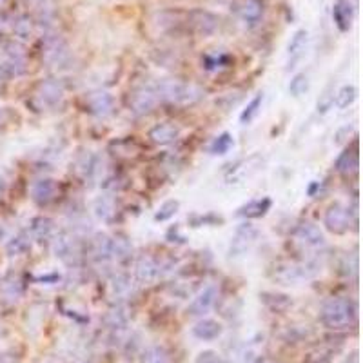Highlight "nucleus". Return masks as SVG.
I'll return each instance as SVG.
<instances>
[{"label": "nucleus", "mask_w": 363, "mask_h": 363, "mask_svg": "<svg viewBox=\"0 0 363 363\" xmlns=\"http://www.w3.org/2000/svg\"><path fill=\"white\" fill-rule=\"evenodd\" d=\"M89 256L98 265L111 263V236L98 233L89 240Z\"/></svg>", "instance_id": "20"}, {"label": "nucleus", "mask_w": 363, "mask_h": 363, "mask_svg": "<svg viewBox=\"0 0 363 363\" xmlns=\"http://www.w3.org/2000/svg\"><path fill=\"white\" fill-rule=\"evenodd\" d=\"M358 316V307L351 298L335 296L324 303L320 311V320L327 329L339 330L356 321Z\"/></svg>", "instance_id": "1"}, {"label": "nucleus", "mask_w": 363, "mask_h": 363, "mask_svg": "<svg viewBox=\"0 0 363 363\" xmlns=\"http://www.w3.org/2000/svg\"><path fill=\"white\" fill-rule=\"evenodd\" d=\"M2 189H4V180L0 178V191H2Z\"/></svg>", "instance_id": "50"}, {"label": "nucleus", "mask_w": 363, "mask_h": 363, "mask_svg": "<svg viewBox=\"0 0 363 363\" xmlns=\"http://www.w3.org/2000/svg\"><path fill=\"white\" fill-rule=\"evenodd\" d=\"M58 196V184L53 178H40L31 187V198L37 206H49Z\"/></svg>", "instance_id": "19"}, {"label": "nucleus", "mask_w": 363, "mask_h": 363, "mask_svg": "<svg viewBox=\"0 0 363 363\" xmlns=\"http://www.w3.org/2000/svg\"><path fill=\"white\" fill-rule=\"evenodd\" d=\"M35 20L29 15H19L17 19L11 22V31L19 40H29L35 33Z\"/></svg>", "instance_id": "33"}, {"label": "nucleus", "mask_w": 363, "mask_h": 363, "mask_svg": "<svg viewBox=\"0 0 363 363\" xmlns=\"http://www.w3.org/2000/svg\"><path fill=\"white\" fill-rule=\"evenodd\" d=\"M133 253V245L125 234H115L111 236V263L125 262Z\"/></svg>", "instance_id": "29"}, {"label": "nucleus", "mask_w": 363, "mask_h": 363, "mask_svg": "<svg viewBox=\"0 0 363 363\" xmlns=\"http://www.w3.org/2000/svg\"><path fill=\"white\" fill-rule=\"evenodd\" d=\"M71 49L62 35L49 31L42 37V58L49 67H66L71 62Z\"/></svg>", "instance_id": "5"}, {"label": "nucleus", "mask_w": 363, "mask_h": 363, "mask_svg": "<svg viewBox=\"0 0 363 363\" xmlns=\"http://www.w3.org/2000/svg\"><path fill=\"white\" fill-rule=\"evenodd\" d=\"M333 96H335V93H333V95H330V93H324V96L318 100V113H320V115H325V113L333 107Z\"/></svg>", "instance_id": "43"}, {"label": "nucleus", "mask_w": 363, "mask_h": 363, "mask_svg": "<svg viewBox=\"0 0 363 363\" xmlns=\"http://www.w3.org/2000/svg\"><path fill=\"white\" fill-rule=\"evenodd\" d=\"M262 104H263V93H258V95L254 96L253 100L249 102L247 107L242 111V115H240V122H242L244 125L251 124V122L258 116L260 109H262Z\"/></svg>", "instance_id": "37"}, {"label": "nucleus", "mask_w": 363, "mask_h": 363, "mask_svg": "<svg viewBox=\"0 0 363 363\" xmlns=\"http://www.w3.org/2000/svg\"><path fill=\"white\" fill-rule=\"evenodd\" d=\"M178 134H180V131H178L177 125L163 122V124H157L154 127H151L149 139L157 145H169V143L177 142Z\"/></svg>", "instance_id": "27"}, {"label": "nucleus", "mask_w": 363, "mask_h": 363, "mask_svg": "<svg viewBox=\"0 0 363 363\" xmlns=\"http://www.w3.org/2000/svg\"><path fill=\"white\" fill-rule=\"evenodd\" d=\"M224 333V327L218 320H211V318H202L198 324L193 327V336L202 342H213V339L220 338Z\"/></svg>", "instance_id": "25"}, {"label": "nucleus", "mask_w": 363, "mask_h": 363, "mask_svg": "<svg viewBox=\"0 0 363 363\" xmlns=\"http://www.w3.org/2000/svg\"><path fill=\"white\" fill-rule=\"evenodd\" d=\"M53 242V254L57 256L64 265L69 269L80 267L84 262V249L77 233L71 231H60L55 234Z\"/></svg>", "instance_id": "3"}, {"label": "nucleus", "mask_w": 363, "mask_h": 363, "mask_svg": "<svg viewBox=\"0 0 363 363\" xmlns=\"http://www.w3.org/2000/svg\"><path fill=\"white\" fill-rule=\"evenodd\" d=\"M109 289L113 296L120 298V301H125V298H130L134 291L133 278L127 272H115V274H111Z\"/></svg>", "instance_id": "26"}, {"label": "nucleus", "mask_w": 363, "mask_h": 363, "mask_svg": "<svg viewBox=\"0 0 363 363\" xmlns=\"http://www.w3.org/2000/svg\"><path fill=\"white\" fill-rule=\"evenodd\" d=\"M260 300L274 312H283L292 306L291 296L280 294V292H262V294H260Z\"/></svg>", "instance_id": "34"}, {"label": "nucleus", "mask_w": 363, "mask_h": 363, "mask_svg": "<svg viewBox=\"0 0 363 363\" xmlns=\"http://www.w3.org/2000/svg\"><path fill=\"white\" fill-rule=\"evenodd\" d=\"M58 280H60V276H58V274H51V276H39V278H37V282H51V283H55V282H58Z\"/></svg>", "instance_id": "45"}, {"label": "nucleus", "mask_w": 363, "mask_h": 363, "mask_svg": "<svg viewBox=\"0 0 363 363\" xmlns=\"http://www.w3.org/2000/svg\"><path fill=\"white\" fill-rule=\"evenodd\" d=\"M263 2L262 0H238L236 2V13H238L240 20L249 28L258 26L263 19Z\"/></svg>", "instance_id": "18"}, {"label": "nucleus", "mask_w": 363, "mask_h": 363, "mask_svg": "<svg viewBox=\"0 0 363 363\" xmlns=\"http://www.w3.org/2000/svg\"><path fill=\"white\" fill-rule=\"evenodd\" d=\"M324 225L325 229L333 234L347 233L351 227V209L345 207L344 204H339V202L330 204L327 211H325Z\"/></svg>", "instance_id": "12"}, {"label": "nucleus", "mask_w": 363, "mask_h": 363, "mask_svg": "<svg viewBox=\"0 0 363 363\" xmlns=\"http://www.w3.org/2000/svg\"><path fill=\"white\" fill-rule=\"evenodd\" d=\"M4 80H6V75H4V71L0 69V87H2V84H4Z\"/></svg>", "instance_id": "48"}, {"label": "nucleus", "mask_w": 363, "mask_h": 363, "mask_svg": "<svg viewBox=\"0 0 363 363\" xmlns=\"http://www.w3.org/2000/svg\"><path fill=\"white\" fill-rule=\"evenodd\" d=\"M154 87H157L160 100L175 105H193L206 96V91L202 89L200 86L193 84V82L168 78V80L158 82Z\"/></svg>", "instance_id": "2"}, {"label": "nucleus", "mask_w": 363, "mask_h": 363, "mask_svg": "<svg viewBox=\"0 0 363 363\" xmlns=\"http://www.w3.org/2000/svg\"><path fill=\"white\" fill-rule=\"evenodd\" d=\"M318 271V263L309 262H280L271 269V278L280 285H298L312 278Z\"/></svg>", "instance_id": "4"}, {"label": "nucleus", "mask_w": 363, "mask_h": 363, "mask_svg": "<svg viewBox=\"0 0 363 363\" xmlns=\"http://www.w3.org/2000/svg\"><path fill=\"white\" fill-rule=\"evenodd\" d=\"M360 168V157L356 149H347L344 153L339 154L338 160H336V171L339 175H345V177H351L354 172L358 171Z\"/></svg>", "instance_id": "30"}, {"label": "nucleus", "mask_w": 363, "mask_h": 363, "mask_svg": "<svg viewBox=\"0 0 363 363\" xmlns=\"http://www.w3.org/2000/svg\"><path fill=\"white\" fill-rule=\"evenodd\" d=\"M64 84L58 78H46L37 86L35 91V102L40 107H55L62 102L64 98Z\"/></svg>", "instance_id": "11"}, {"label": "nucleus", "mask_w": 363, "mask_h": 363, "mask_svg": "<svg viewBox=\"0 0 363 363\" xmlns=\"http://www.w3.org/2000/svg\"><path fill=\"white\" fill-rule=\"evenodd\" d=\"M0 69L6 78L22 77L28 71V57L19 42H6L0 53Z\"/></svg>", "instance_id": "7"}, {"label": "nucleus", "mask_w": 363, "mask_h": 363, "mask_svg": "<svg viewBox=\"0 0 363 363\" xmlns=\"http://www.w3.org/2000/svg\"><path fill=\"white\" fill-rule=\"evenodd\" d=\"M86 107L96 118H107L115 113V98L107 91H93L87 95Z\"/></svg>", "instance_id": "15"}, {"label": "nucleus", "mask_w": 363, "mask_h": 363, "mask_svg": "<svg viewBox=\"0 0 363 363\" xmlns=\"http://www.w3.org/2000/svg\"><path fill=\"white\" fill-rule=\"evenodd\" d=\"M260 238V231L258 227H254L253 224H249V222H244V224H240L234 231L233 238H231L229 244V258L238 260L242 256L251 251L254 247V244L258 242Z\"/></svg>", "instance_id": "8"}, {"label": "nucleus", "mask_w": 363, "mask_h": 363, "mask_svg": "<svg viewBox=\"0 0 363 363\" xmlns=\"http://www.w3.org/2000/svg\"><path fill=\"white\" fill-rule=\"evenodd\" d=\"M35 24H39L40 28H44L46 33L55 31V24H57V10H55V6H53L51 0H44L42 4H40L39 17H37V22H35Z\"/></svg>", "instance_id": "32"}, {"label": "nucleus", "mask_w": 363, "mask_h": 363, "mask_svg": "<svg viewBox=\"0 0 363 363\" xmlns=\"http://www.w3.org/2000/svg\"><path fill=\"white\" fill-rule=\"evenodd\" d=\"M202 64H204L207 71H216V69L229 66L231 57L229 55H206V57L202 58Z\"/></svg>", "instance_id": "41"}, {"label": "nucleus", "mask_w": 363, "mask_h": 363, "mask_svg": "<svg viewBox=\"0 0 363 363\" xmlns=\"http://www.w3.org/2000/svg\"><path fill=\"white\" fill-rule=\"evenodd\" d=\"M130 321H131V307L127 306L125 301H116L115 306L111 307L104 318L105 327L111 330V335L113 336L124 333V330L127 329Z\"/></svg>", "instance_id": "16"}, {"label": "nucleus", "mask_w": 363, "mask_h": 363, "mask_svg": "<svg viewBox=\"0 0 363 363\" xmlns=\"http://www.w3.org/2000/svg\"><path fill=\"white\" fill-rule=\"evenodd\" d=\"M195 363H225V360L216 351H202L196 356Z\"/></svg>", "instance_id": "42"}, {"label": "nucleus", "mask_w": 363, "mask_h": 363, "mask_svg": "<svg viewBox=\"0 0 363 363\" xmlns=\"http://www.w3.org/2000/svg\"><path fill=\"white\" fill-rule=\"evenodd\" d=\"M309 46V33L307 29H298L291 37V42L287 46V69H294L303 60Z\"/></svg>", "instance_id": "17"}, {"label": "nucleus", "mask_w": 363, "mask_h": 363, "mask_svg": "<svg viewBox=\"0 0 363 363\" xmlns=\"http://www.w3.org/2000/svg\"><path fill=\"white\" fill-rule=\"evenodd\" d=\"M160 96L154 86H139L134 87L130 93L127 98V105H130L131 113H134L136 116L149 115L151 111H154L158 104H160Z\"/></svg>", "instance_id": "9"}, {"label": "nucleus", "mask_w": 363, "mask_h": 363, "mask_svg": "<svg viewBox=\"0 0 363 363\" xmlns=\"http://www.w3.org/2000/svg\"><path fill=\"white\" fill-rule=\"evenodd\" d=\"M2 120H4V111L0 109V124H2Z\"/></svg>", "instance_id": "49"}, {"label": "nucleus", "mask_w": 363, "mask_h": 363, "mask_svg": "<svg viewBox=\"0 0 363 363\" xmlns=\"http://www.w3.org/2000/svg\"><path fill=\"white\" fill-rule=\"evenodd\" d=\"M31 234L26 233V231H20L13 236V238L6 244V253L8 256H22L31 249Z\"/></svg>", "instance_id": "31"}, {"label": "nucleus", "mask_w": 363, "mask_h": 363, "mask_svg": "<svg viewBox=\"0 0 363 363\" xmlns=\"http://www.w3.org/2000/svg\"><path fill=\"white\" fill-rule=\"evenodd\" d=\"M272 202L271 198H256V200H251L247 204L240 207L236 215L242 216V218H247V220H254V218H262L269 213L271 209Z\"/></svg>", "instance_id": "28"}, {"label": "nucleus", "mask_w": 363, "mask_h": 363, "mask_svg": "<svg viewBox=\"0 0 363 363\" xmlns=\"http://www.w3.org/2000/svg\"><path fill=\"white\" fill-rule=\"evenodd\" d=\"M140 363H172V356L163 345H151L142 353Z\"/></svg>", "instance_id": "35"}, {"label": "nucleus", "mask_w": 363, "mask_h": 363, "mask_svg": "<svg viewBox=\"0 0 363 363\" xmlns=\"http://www.w3.org/2000/svg\"><path fill=\"white\" fill-rule=\"evenodd\" d=\"M216 301H218V287L216 285H207L204 287L195 300L189 303L187 307V315L195 316V318H204L206 315H209L215 309Z\"/></svg>", "instance_id": "14"}, {"label": "nucleus", "mask_w": 363, "mask_h": 363, "mask_svg": "<svg viewBox=\"0 0 363 363\" xmlns=\"http://www.w3.org/2000/svg\"><path fill=\"white\" fill-rule=\"evenodd\" d=\"M218 26H220V19L211 11L195 10L187 15V28L191 29L193 33L202 35V37L213 35L218 29Z\"/></svg>", "instance_id": "13"}, {"label": "nucleus", "mask_w": 363, "mask_h": 363, "mask_svg": "<svg viewBox=\"0 0 363 363\" xmlns=\"http://www.w3.org/2000/svg\"><path fill=\"white\" fill-rule=\"evenodd\" d=\"M333 20L342 33L351 31L354 20V8L349 0H336L333 6Z\"/></svg>", "instance_id": "23"}, {"label": "nucleus", "mask_w": 363, "mask_h": 363, "mask_svg": "<svg viewBox=\"0 0 363 363\" xmlns=\"http://www.w3.org/2000/svg\"><path fill=\"white\" fill-rule=\"evenodd\" d=\"M0 292H2V298L8 303L19 301L22 298V294H24V280H22V276L17 274V272H10L0 282Z\"/></svg>", "instance_id": "21"}, {"label": "nucleus", "mask_w": 363, "mask_h": 363, "mask_svg": "<svg viewBox=\"0 0 363 363\" xmlns=\"http://www.w3.org/2000/svg\"><path fill=\"white\" fill-rule=\"evenodd\" d=\"M93 213L98 220L105 222V224H111L115 220L116 215H118V204L113 196L109 195H102L98 198H95L93 202Z\"/></svg>", "instance_id": "24"}, {"label": "nucleus", "mask_w": 363, "mask_h": 363, "mask_svg": "<svg viewBox=\"0 0 363 363\" xmlns=\"http://www.w3.org/2000/svg\"><path fill=\"white\" fill-rule=\"evenodd\" d=\"M178 209H180V202H178V200H166L162 206L158 207L157 213H154V220H157V222L171 220L172 216L178 213Z\"/></svg>", "instance_id": "40"}, {"label": "nucleus", "mask_w": 363, "mask_h": 363, "mask_svg": "<svg viewBox=\"0 0 363 363\" xmlns=\"http://www.w3.org/2000/svg\"><path fill=\"white\" fill-rule=\"evenodd\" d=\"M245 363H263V358L262 356H258V354L249 353L247 356H245Z\"/></svg>", "instance_id": "44"}, {"label": "nucleus", "mask_w": 363, "mask_h": 363, "mask_svg": "<svg viewBox=\"0 0 363 363\" xmlns=\"http://www.w3.org/2000/svg\"><path fill=\"white\" fill-rule=\"evenodd\" d=\"M29 234L31 238L44 244V242H51L57 234V225L48 216H37L31 220V227H29Z\"/></svg>", "instance_id": "22"}, {"label": "nucleus", "mask_w": 363, "mask_h": 363, "mask_svg": "<svg viewBox=\"0 0 363 363\" xmlns=\"http://www.w3.org/2000/svg\"><path fill=\"white\" fill-rule=\"evenodd\" d=\"M4 2H6V0H0V6H2V4H4Z\"/></svg>", "instance_id": "51"}, {"label": "nucleus", "mask_w": 363, "mask_h": 363, "mask_svg": "<svg viewBox=\"0 0 363 363\" xmlns=\"http://www.w3.org/2000/svg\"><path fill=\"white\" fill-rule=\"evenodd\" d=\"M344 363H358V353H353L349 358H345Z\"/></svg>", "instance_id": "46"}, {"label": "nucleus", "mask_w": 363, "mask_h": 363, "mask_svg": "<svg viewBox=\"0 0 363 363\" xmlns=\"http://www.w3.org/2000/svg\"><path fill=\"white\" fill-rule=\"evenodd\" d=\"M234 145V139L233 134L229 133H222L220 136H216L215 140H213V143H211V154H227L233 149Z\"/></svg>", "instance_id": "38"}, {"label": "nucleus", "mask_w": 363, "mask_h": 363, "mask_svg": "<svg viewBox=\"0 0 363 363\" xmlns=\"http://www.w3.org/2000/svg\"><path fill=\"white\" fill-rule=\"evenodd\" d=\"M4 236H6V225L0 222V240L4 238Z\"/></svg>", "instance_id": "47"}, {"label": "nucleus", "mask_w": 363, "mask_h": 363, "mask_svg": "<svg viewBox=\"0 0 363 363\" xmlns=\"http://www.w3.org/2000/svg\"><path fill=\"white\" fill-rule=\"evenodd\" d=\"M172 269L171 260L166 258H154L151 254H142L136 263H134V280L140 285H151L157 280L168 274Z\"/></svg>", "instance_id": "6"}, {"label": "nucleus", "mask_w": 363, "mask_h": 363, "mask_svg": "<svg viewBox=\"0 0 363 363\" xmlns=\"http://www.w3.org/2000/svg\"><path fill=\"white\" fill-rule=\"evenodd\" d=\"M292 238L303 251H311V253H320L327 245L324 233L311 222L298 224L294 231H292Z\"/></svg>", "instance_id": "10"}, {"label": "nucleus", "mask_w": 363, "mask_h": 363, "mask_svg": "<svg viewBox=\"0 0 363 363\" xmlns=\"http://www.w3.org/2000/svg\"><path fill=\"white\" fill-rule=\"evenodd\" d=\"M356 96H358V89L351 84L347 86H342L333 96V105H336L338 109H347L349 105L354 104L356 100Z\"/></svg>", "instance_id": "36"}, {"label": "nucleus", "mask_w": 363, "mask_h": 363, "mask_svg": "<svg viewBox=\"0 0 363 363\" xmlns=\"http://www.w3.org/2000/svg\"><path fill=\"white\" fill-rule=\"evenodd\" d=\"M309 87H311L309 77H307L306 73H298V75L292 77L291 84H289V93H291V96H294V98H300L301 95H306L307 91H309Z\"/></svg>", "instance_id": "39"}]
</instances>
